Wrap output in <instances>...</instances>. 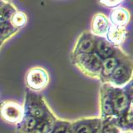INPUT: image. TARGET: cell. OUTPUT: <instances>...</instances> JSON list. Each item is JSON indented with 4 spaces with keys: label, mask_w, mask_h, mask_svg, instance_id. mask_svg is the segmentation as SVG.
I'll use <instances>...</instances> for the list:
<instances>
[{
    "label": "cell",
    "mask_w": 133,
    "mask_h": 133,
    "mask_svg": "<svg viewBox=\"0 0 133 133\" xmlns=\"http://www.w3.org/2000/svg\"><path fill=\"white\" fill-rule=\"evenodd\" d=\"M108 19L113 26L126 28L131 21V12L127 8L116 7L110 12Z\"/></svg>",
    "instance_id": "cell-12"
},
{
    "label": "cell",
    "mask_w": 133,
    "mask_h": 133,
    "mask_svg": "<svg viewBox=\"0 0 133 133\" xmlns=\"http://www.w3.org/2000/svg\"><path fill=\"white\" fill-rule=\"evenodd\" d=\"M119 48L112 46L105 37H96L94 52L97 53L102 60L114 56Z\"/></svg>",
    "instance_id": "cell-14"
},
{
    "label": "cell",
    "mask_w": 133,
    "mask_h": 133,
    "mask_svg": "<svg viewBox=\"0 0 133 133\" xmlns=\"http://www.w3.org/2000/svg\"><path fill=\"white\" fill-rule=\"evenodd\" d=\"M132 80V62L128 56L125 55L120 60L107 84L117 88H126Z\"/></svg>",
    "instance_id": "cell-3"
},
{
    "label": "cell",
    "mask_w": 133,
    "mask_h": 133,
    "mask_svg": "<svg viewBox=\"0 0 133 133\" xmlns=\"http://www.w3.org/2000/svg\"><path fill=\"white\" fill-rule=\"evenodd\" d=\"M2 3V1H1V0H0V3Z\"/></svg>",
    "instance_id": "cell-22"
},
{
    "label": "cell",
    "mask_w": 133,
    "mask_h": 133,
    "mask_svg": "<svg viewBox=\"0 0 133 133\" xmlns=\"http://www.w3.org/2000/svg\"><path fill=\"white\" fill-rule=\"evenodd\" d=\"M102 121L100 117L81 119L71 122L72 133H99Z\"/></svg>",
    "instance_id": "cell-7"
},
{
    "label": "cell",
    "mask_w": 133,
    "mask_h": 133,
    "mask_svg": "<svg viewBox=\"0 0 133 133\" xmlns=\"http://www.w3.org/2000/svg\"><path fill=\"white\" fill-rule=\"evenodd\" d=\"M122 133H132V129H127L122 131Z\"/></svg>",
    "instance_id": "cell-19"
},
{
    "label": "cell",
    "mask_w": 133,
    "mask_h": 133,
    "mask_svg": "<svg viewBox=\"0 0 133 133\" xmlns=\"http://www.w3.org/2000/svg\"><path fill=\"white\" fill-rule=\"evenodd\" d=\"M8 22L10 23V24L14 28H17L19 30L20 28H23L27 24L28 17L25 12L22 11H18L17 9L12 14L9 19H8Z\"/></svg>",
    "instance_id": "cell-15"
},
{
    "label": "cell",
    "mask_w": 133,
    "mask_h": 133,
    "mask_svg": "<svg viewBox=\"0 0 133 133\" xmlns=\"http://www.w3.org/2000/svg\"><path fill=\"white\" fill-rule=\"evenodd\" d=\"M2 2L5 3H10L12 2V0H1Z\"/></svg>",
    "instance_id": "cell-20"
},
{
    "label": "cell",
    "mask_w": 133,
    "mask_h": 133,
    "mask_svg": "<svg viewBox=\"0 0 133 133\" xmlns=\"http://www.w3.org/2000/svg\"><path fill=\"white\" fill-rule=\"evenodd\" d=\"M23 108L25 114L35 118L40 124L43 125L46 133H50L57 118L40 95L28 90L26 91Z\"/></svg>",
    "instance_id": "cell-1"
},
{
    "label": "cell",
    "mask_w": 133,
    "mask_h": 133,
    "mask_svg": "<svg viewBox=\"0 0 133 133\" xmlns=\"http://www.w3.org/2000/svg\"><path fill=\"white\" fill-rule=\"evenodd\" d=\"M26 85L32 91H40L44 90L49 83L48 72L41 66H33L29 69L25 77Z\"/></svg>",
    "instance_id": "cell-5"
},
{
    "label": "cell",
    "mask_w": 133,
    "mask_h": 133,
    "mask_svg": "<svg viewBox=\"0 0 133 133\" xmlns=\"http://www.w3.org/2000/svg\"><path fill=\"white\" fill-rule=\"evenodd\" d=\"M72 63L85 76L100 80L102 59L96 52L71 56Z\"/></svg>",
    "instance_id": "cell-2"
},
{
    "label": "cell",
    "mask_w": 133,
    "mask_h": 133,
    "mask_svg": "<svg viewBox=\"0 0 133 133\" xmlns=\"http://www.w3.org/2000/svg\"><path fill=\"white\" fill-rule=\"evenodd\" d=\"M130 96L125 88H117L111 86V100L115 119L124 115L132 105Z\"/></svg>",
    "instance_id": "cell-4"
},
{
    "label": "cell",
    "mask_w": 133,
    "mask_h": 133,
    "mask_svg": "<svg viewBox=\"0 0 133 133\" xmlns=\"http://www.w3.org/2000/svg\"><path fill=\"white\" fill-rule=\"evenodd\" d=\"M99 3L102 6L109 8H114L116 7H120L124 0H98Z\"/></svg>",
    "instance_id": "cell-18"
},
{
    "label": "cell",
    "mask_w": 133,
    "mask_h": 133,
    "mask_svg": "<svg viewBox=\"0 0 133 133\" xmlns=\"http://www.w3.org/2000/svg\"><path fill=\"white\" fill-rule=\"evenodd\" d=\"M50 133H72L71 122L68 121L57 120Z\"/></svg>",
    "instance_id": "cell-17"
},
{
    "label": "cell",
    "mask_w": 133,
    "mask_h": 133,
    "mask_svg": "<svg viewBox=\"0 0 133 133\" xmlns=\"http://www.w3.org/2000/svg\"><path fill=\"white\" fill-rule=\"evenodd\" d=\"M24 116V108L15 101H3L0 104V117L4 122L18 125Z\"/></svg>",
    "instance_id": "cell-6"
},
{
    "label": "cell",
    "mask_w": 133,
    "mask_h": 133,
    "mask_svg": "<svg viewBox=\"0 0 133 133\" xmlns=\"http://www.w3.org/2000/svg\"><path fill=\"white\" fill-rule=\"evenodd\" d=\"M100 110L101 120L107 121L115 118L113 107L111 100V86L109 84H102L100 91Z\"/></svg>",
    "instance_id": "cell-9"
},
{
    "label": "cell",
    "mask_w": 133,
    "mask_h": 133,
    "mask_svg": "<svg viewBox=\"0 0 133 133\" xmlns=\"http://www.w3.org/2000/svg\"><path fill=\"white\" fill-rule=\"evenodd\" d=\"M96 44V37L91 34L88 31L83 32L78 37V38L75 43L72 51L71 56L82 55V54H88L94 52Z\"/></svg>",
    "instance_id": "cell-8"
},
{
    "label": "cell",
    "mask_w": 133,
    "mask_h": 133,
    "mask_svg": "<svg viewBox=\"0 0 133 133\" xmlns=\"http://www.w3.org/2000/svg\"><path fill=\"white\" fill-rule=\"evenodd\" d=\"M110 26L108 17L102 12H97L91 18L90 32L96 37H106Z\"/></svg>",
    "instance_id": "cell-10"
},
{
    "label": "cell",
    "mask_w": 133,
    "mask_h": 133,
    "mask_svg": "<svg viewBox=\"0 0 133 133\" xmlns=\"http://www.w3.org/2000/svg\"><path fill=\"white\" fill-rule=\"evenodd\" d=\"M3 42H1V41H0V48H1V46L3 45Z\"/></svg>",
    "instance_id": "cell-21"
},
{
    "label": "cell",
    "mask_w": 133,
    "mask_h": 133,
    "mask_svg": "<svg viewBox=\"0 0 133 133\" xmlns=\"http://www.w3.org/2000/svg\"><path fill=\"white\" fill-rule=\"evenodd\" d=\"M19 30L14 28L8 21L0 22V41L5 43L12 36H14Z\"/></svg>",
    "instance_id": "cell-16"
},
{
    "label": "cell",
    "mask_w": 133,
    "mask_h": 133,
    "mask_svg": "<svg viewBox=\"0 0 133 133\" xmlns=\"http://www.w3.org/2000/svg\"><path fill=\"white\" fill-rule=\"evenodd\" d=\"M127 37V30L126 28L116 27L111 25L105 38L115 48H120Z\"/></svg>",
    "instance_id": "cell-13"
},
{
    "label": "cell",
    "mask_w": 133,
    "mask_h": 133,
    "mask_svg": "<svg viewBox=\"0 0 133 133\" xmlns=\"http://www.w3.org/2000/svg\"><path fill=\"white\" fill-rule=\"evenodd\" d=\"M126 55V53L122 52L121 48L118 49V51L114 56L105 58L102 60V72L101 76H100V81H101L103 84H107L108 80L111 77V75L113 72L116 66L118 65L120 60L122 59L123 56Z\"/></svg>",
    "instance_id": "cell-11"
}]
</instances>
